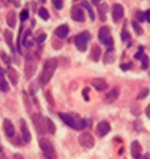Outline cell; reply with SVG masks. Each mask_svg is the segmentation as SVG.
<instances>
[{
	"mask_svg": "<svg viewBox=\"0 0 150 159\" xmlns=\"http://www.w3.org/2000/svg\"><path fill=\"white\" fill-rule=\"evenodd\" d=\"M59 117L61 118L65 124L74 129H83L86 127V122L85 119L81 118L76 113H64L59 112Z\"/></svg>",
	"mask_w": 150,
	"mask_h": 159,
	"instance_id": "obj_1",
	"label": "cell"
},
{
	"mask_svg": "<svg viewBox=\"0 0 150 159\" xmlns=\"http://www.w3.org/2000/svg\"><path fill=\"white\" fill-rule=\"evenodd\" d=\"M57 66H58V61L56 58H51L45 62L42 76H41V83L43 85H46L50 82V80L54 75V71Z\"/></svg>",
	"mask_w": 150,
	"mask_h": 159,
	"instance_id": "obj_2",
	"label": "cell"
},
{
	"mask_svg": "<svg viewBox=\"0 0 150 159\" xmlns=\"http://www.w3.org/2000/svg\"><path fill=\"white\" fill-rule=\"evenodd\" d=\"M39 146L47 159H57L56 152L51 142L47 138H42L39 141Z\"/></svg>",
	"mask_w": 150,
	"mask_h": 159,
	"instance_id": "obj_3",
	"label": "cell"
},
{
	"mask_svg": "<svg viewBox=\"0 0 150 159\" xmlns=\"http://www.w3.org/2000/svg\"><path fill=\"white\" fill-rule=\"evenodd\" d=\"M90 38H91V35L88 32H83L75 36L74 38L75 46L77 47V49L80 52H86L87 48V43L90 40Z\"/></svg>",
	"mask_w": 150,
	"mask_h": 159,
	"instance_id": "obj_4",
	"label": "cell"
},
{
	"mask_svg": "<svg viewBox=\"0 0 150 159\" xmlns=\"http://www.w3.org/2000/svg\"><path fill=\"white\" fill-rule=\"evenodd\" d=\"M37 62L33 57L28 56L25 63V75L27 79H31L36 73Z\"/></svg>",
	"mask_w": 150,
	"mask_h": 159,
	"instance_id": "obj_5",
	"label": "cell"
},
{
	"mask_svg": "<svg viewBox=\"0 0 150 159\" xmlns=\"http://www.w3.org/2000/svg\"><path fill=\"white\" fill-rule=\"evenodd\" d=\"M99 40L102 44H104V46H111L113 43V39L111 36V33L110 30L108 26H103L100 31H99Z\"/></svg>",
	"mask_w": 150,
	"mask_h": 159,
	"instance_id": "obj_6",
	"label": "cell"
},
{
	"mask_svg": "<svg viewBox=\"0 0 150 159\" xmlns=\"http://www.w3.org/2000/svg\"><path fill=\"white\" fill-rule=\"evenodd\" d=\"M78 141H79L80 145L82 147L86 148V149H91L95 145L94 137L92 136L91 134H89V133H83V134H81L79 135Z\"/></svg>",
	"mask_w": 150,
	"mask_h": 159,
	"instance_id": "obj_7",
	"label": "cell"
},
{
	"mask_svg": "<svg viewBox=\"0 0 150 159\" xmlns=\"http://www.w3.org/2000/svg\"><path fill=\"white\" fill-rule=\"evenodd\" d=\"M33 121L35 126L36 131L40 134H45L47 132V128H46V118H44L41 114L35 113L33 116Z\"/></svg>",
	"mask_w": 150,
	"mask_h": 159,
	"instance_id": "obj_8",
	"label": "cell"
},
{
	"mask_svg": "<svg viewBox=\"0 0 150 159\" xmlns=\"http://www.w3.org/2000/svg\"><path fill=\"white\" fill-rule=\"evenodd\" d=\"M124 13H125V10L121 4L116 3L113 5V7H112V18H113L114 22H118V21L121 20L124 16Z\"/></svg>",
	"mask_w": 150,
	"mask_h": 159,
	"instance_id": "obj_9",
	"label": "cell"
},
{
	"mask_svg": "<svg viewBox=\"0 0 150 159\" xmlns=\"http://www.w3.org/2000/svg\"><path fill=\"white\" fill-rule=\"evenodd\" d=\"M110 132V125L107 121H102L97 125L96 128V133L100 137L106 136Z\"/></svg>",
	"mask_w": 150,
	"mask_h": 159,
	"instance_id": "obj_10",
	"label": "cell"
},
{
	"mask_svg": "<svg viewBox=\"0 0 150 159\" xmlns=\"http://www.w3.org/2000/svg\"><path fill=\"white\" fill-rule=\"evenodd\" d=\"M71 18L74 21L84 22L85 21V13H84V11L80 7H78V6H74L71 9Z\"/></svg>",
	"mask_w": 150,
	"mask_h": 159,
	"instance_id": "obj_11",
	"label": "cell"
},
{
	"mask_svg": "<svg viewBox=\"0 0 150 159\" xmlns=\"http://www.w3.org/2000/svg\"><path fill=\"white\" fill-rule=\"evenodd\" d=\"M119 95H120V90L118 88H114L109 93H108L106 95H104V101L107 104H111V103L114 102V101L117 100V98L119 97Z\"/></svg>",
	"mask_w": 150,
	"mask_h": 159,
	"instance_id": "obj_12",
	"label": "cell"
},
{
	"mask_svg": "<svg viewBox=\"0 0 150 159\" xmlns=\"http://www.w3.org/2000/svg\"><path fill=\"white\" fill-rule=\"evenodd\" d=\"M131 155L134 159H139L142 156V146L136 140L131 143Z\"/></svg>",
	"mask_w": 150,
	"mask_h": 159,
	"instance_id": "obj_13",
	"label": "cell"
},
{
	"mask_svg": "<svg viewBox=\"0 0 150 159\" xmlns=\"http://www.w3.org/2000/svg\"><path fill=\"white\" fill-rule=\"evenodd\" d=\"M20 123H21V133H22L23 139L26 143H29L32 140V134H31V132H29V129L27 122L24 119H21Z\"/></svg>",
	"mask_w": 150,
	"mask_h": 159,
	"instance_id": "obj_14",
	"label": "cell"
},
{
	"mask_svg": "<svg viewBox=\"0 0 150 159\" xmlns=\"http://www.w3.org/2000/svg\"><path fill=\"white\" fill-rule=\"evenodd\" d=\"M3 129H4V132L6 134V135L9 138H11L14 136L15 134V129H14L13 124L9 120V119H5L3 122Z\"/></svg>",
	"mask_w": 150,
	"mask_h": 159,
	"instance_id": "obj_15",
	"label": "cell"
},
{
	"mask_svg": "<svg viewBox=\"0 0 150 159\" xmlns=\"http://www.w3.org/2000/svg\"><path fill=\"white\" fill-rule=\"evenodd\" d=\"M91 85L97 91H104L108 88V83L102 78H95L91 81Z\"/></svg>",
	"mask_w": 150,
	"mask_h": 159,
	"instance_id": "obj_16",
	"label": "cell"
},
{
	"mask_svg": "<svg viewBox=\"0 0 150 159\" xmlns=\"http://www.w3.org/2000/svg\"><path fill=\"white\" fill-rule=\"evenodd\" d=\"M68 32H69V29L67 25H61V26H59L55 32H54V34L59 37V38H66L68 34Z\"/></svg>",
	"mask_w": 150,
	"mask_h": 159,
	"instance_id": "obj_17",
	"label": "cell"
},
{
	"mask_svg": "<svg viewBox=\"0 0 150 159\" xmlns=\"http://www.w3.org/2000/svg\"><path fill=\"white\" fill-rule=\"evenodd\" d=\"M108 11V6L107 3H103L98 6V13L101 21H106L107 20V12Z\"/></svg>",
	"mask_w": 150,
	"mask_h": 159,
	"instance_id": "obj_18",
	"label": "cell"
},
{
	"mask_svg": "<svg viewBox=\"0 0 150 159\" xmlns=\"http://www.w3.org/2000/svg\"><path fill=\"white\" fill-rule=\"evenodd\" d=\"M8 76H9V79H10L11 83L13 86H15L18 83V74H17V71L15 70V69L10 67L8 69Z\"/></svg>",
	"mask_w": 150,
	"mask_h": 159,
	"instance_id": "obj_19",
	"label": "cell"
},
{
	"mask_svg": "<svg viewBox=\"0 0 150 159\" xmlns=\"http://www.w3.org/2000/svg\"><path fill=\"white\" fill-rule=\"evenodd\" d=\"M7 24L11 28H14L16 25V13L14 11H10L7 14Z\"/></svg>",
	"mask_w": 150,
	"mask_h": 159,
	"instance_id": "obj_20",
	"label": "cell"
},
{
	"mask_svg": "<svg viewBox=\"0 0 150 159\" xmlns=\"http://www.w3.org/2000/svg\"><path fill=\"white\" fill-rule=\"evenodd\" d=\"M10 90L9 88V84L7 82V80L5 79V76H4V74L2 70H0V91L1 92H8Z\"/></svg>",
	"mask_w": 150,
	"mask_h": 159,
	"instance_id": "obj_21",
	"label": "cell"
},
{
	"mask_svg": "<svg viewBox=\"0 0 150 159\" xmlns=\"http://www.w3.org/2000/svg\"><path fill=\"white\" fill-rule=\"evenodd\" d=\"M101 48L98 45H94L91 49V52H90V56L93 61L97 62L100 59V56H101Z\"/></svg>",
	"mask_w": 150,
	"mask_h": 159,
	"instance_id": "obj_22",
	"label": "cell"
},
{
	"mask_svg": "<svg viewBox=\"0 0 150 159\" xmlns=\"http://www.w3.org/2000/svg\"><path fill=\"white\" fill-rule=\"evenodd\" d=\"M46 128H47V132L50 133L51 134H54L55 131H56V128L54 123L50 119V118H46Z\"/></svg>",
	"mask_w": 150,
	"mask_h": 159,
	"instance_id": "obj_23",
	"label": "cell"
},
{
	"mask_svg": "<svg viewBox=\"0 0 150 159\" xmlns=\"http://www.w3.org/2000/svg\"><path fill=\"white\" fill-rule=\"evenodd\" d=\"M4 37H5L7 44L10 46V48L11 50H13V46H12V37H13V35H12V33L10 32L9 30H6L5 33H4Z\"/></svg>",
	"mask_w": 150,
	"mask_h": 159,
	"instance_id": "obj_24",
	"label": "cell"
},
{
	"mask_svg": "<svg viewBox=\"0 0 150 159\" xmlns=\"http://www.w3.org/2000/svg\"><path fill=\"white\" fill-rule=\"evenodd\" d=\"M82 6H83L85 9H86V10H87L88 14H89V17L91 18V20H94V19H95V16H94V11H93V10H92V8H91L90 4H89L87 1H85V2H83V3H82Z\"/></svg>",
	"mask_w": 150,
	"mask_h": 159,
	"instance_id": "obj_25",
	"label": "cell"
},
{
	"mask_svg": "<svg viewBox=\"0 0 150 159\" xmlns=\"http://www.w3.org/2000/svg\"><path fill=\"white\" fill-rule=\"evenodd\" d=\"M38 14L43 20H48L50 17V13H49L48 10L45 9V8H40L38 11Z\"/></svg>",
	"mask_w": 150,
	"mask_h": 159,
	"instance_id": "obj_26",
	"label": "cell"
},
{
	"mask_svg": "<svg viewBox=\"0 0 150 159\" xmlns=\"http://www.w3.org/2000/svg\"><path fill=\"white\" fill-rule=\"evenodd\" d=\"M132 27H133V30L135 31V33H136L138 35H142L143 34L142 27L140 26V24L137 21H135V20L132 21Z\"/></svg>",
	"mask_w": 150,
	"mask_h": 159,
	"instance_id": "obj_27",
	"label": "cell"
},
{
	"mask_svg": "<svg viewBox=\"0 0 150 159\" xmlns=\"http://www.w3.org/2000/svg\"><path fill=\"white\" fill-rule=\"evenodd\" d=\"M141 61H142V65H141V68L143 70H146L149 66V59H148V56L143 54V56L141 58Z\"/></svg>",
	"mask_w": 150,
	"mask_h": 159,
	"instance_id": "obj_28",
	"label": "cell"
},
{
	"mask_svg": "<svg viewBox=\"0 0 150 159\" xmlns=\"http://www.w3.org/2000/svg\"><path fill=\"white\" fill-rule=\"evenodd\" d=\"M135 17L139 22H143L145 20V16H144V13L141 11H137L136 13H135Z\"/></svg>",
	"mask_w": 150,
	"mask_h": 159,
	"instance_id": "obj_29",
	"label": "cell"
},
{
	"mask_svg": "<svg viewBox=\"0 0 150 159\" xmlns=\"http://www.w3.org/2000/svg\"><path fill=\"white\" fill-rule=\"evenodd\" d=\"M148 93H149V91H148L147 88H143L142 91L139 93L137 98H138V99H143V98H145V97L148 95Z\"/></svg>",
	"mask_w": 150,
	"mask_h": 159,
	"instance_id": "obj_30",
	"label": "cell"
},
{
	"mask_svg": "<svg viewBox=\"0 0 150 159\" xmlns=\"http://www.w3.org/2000/svg\"><path fill=\"white\" fill-rule=\"evenodd\" d=\"M51 2L57 10L63 9V0H51Z\"/></svg>",
	"mask_w": 150,
	"mask_h": 159,
	"instance_id": "obj_31",
	"label": "cell"
},
{
	"mask_svg": "<svg viewBox=\"0 0 150 159\" xmlns=\"http://www.w3.org/2000/svg\"><path fill=\"white\" fill-rule=\"evenodd\" d=\"M29 18V11L27 10H23L20 13V19L21 21H26Z\"/></svg>",
	"mask_w": 150,
	"mask_h": 159,
	"instance_id": "obj_32",
	"label": "cell"
},
{
	"mask_svg": "<svg viewBox=\"0 0 150 159\" xmlns=\"http://www.w3.org/2000/svg\"><path fill=\"white\" fill-rule=\"evenodd\" d=\"M121 36H122V40H123V41H126V40H128V39L130 38L129 34H128L127 32H126V31H123V32H122Z\"/></svg>",
	"mask_w": 150,
	"mask_h": 159,
	"instance_id": "obj_33",
	"label": "cell"
},
{
	"mask_svg": "<svg viewBox=\"0 0 150 159\" xmlns=\"http://www.w3.org/2000/svg\"><path fill=\"white\" fill-rule=\"evenodd\" d=\"M47 38V35L45 34H42L38 38H37V43L38 44H40V43H42V42H44V40Z\"/></svg>",
	"mask_w": 150,
	"mask_h": 159,
	"instance_id": "obj_34",
	"label": "cell"
},
{
	"mask_svg": "<svg viewBox=\"0 0 150 159\" xmlns=\"http://www.w3.org/2000/svg\"><path fill=\"white\" fill-rule=\"evenodd\" d=\"M0 55H1V57H2V59L6 62V63H10V58L8 57V55L5 53V52H1L0 53Z\"/></svg>",
	"mask_w": 150,
	"mask_h": 159,
	"instance_id": "obj_35",
	"label": "cell"
},
{
	"mask_svg": "<svg viewBox=\"0 0 150 159\" xmlns=\"http://www.w3.org/2000/svg\"><path fill=\"white\" fill-rule=\"evenodd\" d=\"M89 93V89L88 88H86L84 91H83V95H84V97H85V99L86 100V101H88L89 100V98L87 97V93Z\"/></svg>",
	"mask_w": 150,
	"mask_h": 159,
	"instance_id": "obj_36",
	"label": "cell"
},
{
	"mask_svg": "<svg viewBox=\"0 0 150 159\" xmlns=\"http://www.w3.org/2000/svg\"><path fill=\"white\" fill-rule=\"evenodd\" d=\"M46 98L50 101V103L51 104V105H53L54 104V102H53V100H52V98H51V93L48 92V93H46Z\"/></svg>",
	"mask_w": 150,
	"mask_h": 159,
	"instance_id": "obj_37",
	"label": "cell"
},
{
	"mask_svg": "<svg viewBox=\"0 0 150 159\" xmlns=\"http://www.w3.org/2000/svg\"><path fill=\"white\" fill-rule=\"evenodd\" d=\"M130 68H131V64H123V65H121V69L124 70H129Z\"/></svg>",
	"mask_w": 150,
	"mask_h": 159,
	"instance_id": "obj_38",
	"label": "cell"
},
{
	"mask_svg": "<svg viewBox=\"0 0 150 159\" xmlns=\"http://www.w3.org/2000/svg\"><path fill=\"white\" fill-rule=\"evenodd\" d=\"M143 56V51H140V52H139L138 53H136V54H135V58H136V59H141Z\"/></svg>",
	"mask_w": 150,
	"mask_h": 159,
	"instance_id": "obj_39",
	"label": "cell"
},
{
	"mask_svg": "<svg viewBox=\"0 0 150 159\" xmlns=\"http://www.w3.org/2000/svg\"><path fill=\"white\" fill-rule=\"evenodd\" d=\"M144 16H145V19L150 23V11L149 10L144 12Z\"/></svg>",
	"mask_w": 150,
	"mask_h": 159,
	"instance_id": "obj_40",
	"label": "cell"
},
{
	"mask_svg": "<svg viewBox=\"0 0 150 159\" xmlns=\"http://www.w3.org/2000/svg\"><path fill=\"white\" fill-rule=\"evenodd\" d=\"M145 114L148 118H150V104L147 106V108L145 109Z\"/></svg>",
	"mask_w": 150,
	"mask_h": 159,
	"instance_id": "obj_41",
	"label": "cell"
},
{
	"mask_svg": "<svg viewBox=\"0 0 150 159\" xmlns=\"http://www.w3.org/2000/svg\"><path fill=\"white\" fill-rule=\"evenodd\" d=\"M91 2H92L94 5H99V3L101 2V0H91Z\"/></svg>",
	"mask_w": 150,
	"mask_h": 159,
	"instance_id": "obj_42",
	"label": "cell"
},
{
	"mask_svg": "<svg viewBox=\"0 0 150 159\" xmlns=\"http://www.w3.org/2000/svg\"><path fill=\"white\" fill-rule=\"evenodd\" d=\"M13 159H23V157L20 154H15L13 157Z\"/></svg>",
	"mask_w": 150,
	"mask_h": 159,
	"instance_id": "obj_43",
	"label": "cell"
},
{
	"mask_svg": "<svg viewBox=\"0 0 150 159\" xmlns=\"http://www.w3.org/2000/svg\"><path fill=\"white\" fill-rule=\"evenodd\" d=\"M143 159H150V155L149 154H145Z\"/></svg>",
	"mask_w": 150,
	"mask_h": 159,
	"instance_id": "obj_44",
	"label": "cell"
},
{
	"mask_svg": "<svg viewBox=\"0 0 150 159\" xmlns=\"http://www.w3.org/2000/svg\"><path fill=\"white\" fill-rule=\"evenodd\" d=\"M40 1H41L42 3H45V2H46V0H40Z\"/></svg>",
	"mask_w": 150,
	"mask_h": 159,
	"instance_id": "obj_45",
	"label": "cell"
},
{
	"mask_svg": "<svg viewBox=\"0 0 150 159\" xmlns=\"http://www.w3.org/2000/svg\"><path fill=\"white\" fill-rule=\"evenodd\" d=\"M74 1H79V0H74Z\"/></svg>",
	"mask_w": 150,
	"mask_h": 159,
	"instance_id": "obj_46",
	"label": "cell"
}]
</instances>
